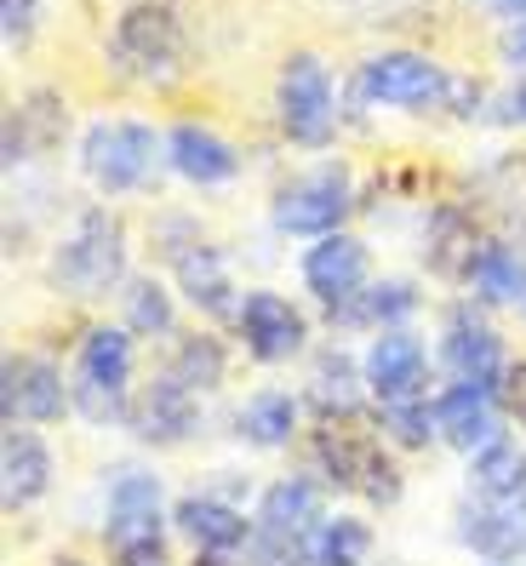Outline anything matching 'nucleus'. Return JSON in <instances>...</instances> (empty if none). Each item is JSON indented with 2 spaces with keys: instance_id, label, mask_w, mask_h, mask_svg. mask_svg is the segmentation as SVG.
I'll return each mask as SVG.
<instances>
[{
  "instance_id": "obj_1",
  "label": "nucleus",
  "mask_w": 526,
  "mask_h": 566,
  "mask_svg": "<svg viewBox=\"0 0 526 566\" xmlns=\"http://www.w3.org/2000/svg\"><path fill=\"white\" fill-rule=\"evenodd\" d=\"M46 281L63 297H86V304L92 297H109L126 281V229H120V218L104 212V207H86L70 235L52 247Z\"/></svg>"
},
{
  "instance_id": "obj_2",
  "label": "nucleus",
  "mask_w": 526,
  "mask_h": 566,
  "mask_svg": "<svg viewBox=\"0 0 526 566\" xmlns=\"http://www.w3.org/2000/svg\"><path fill=\"white\" fill-rule=\"evenodd\" d=\"M309 463H315L309 475H320L338 492L367 497V504H394L401 497V463L389 458L383 441L360 436L355 423H320L309 436Z\"/></svg>"
},
{
  "instance_id": "obj_3",
  "label": "nucleus",
  "mask_w": 526,
  "mask_h": 566,
  "mask_svg": "<svg viewBox=\"0 0 526 566\" xmlns=\"http://www.w3.org/2000/svg\"><path fill=\"white\" fill-rule=\"evenodd\" d=\"M70 407L86 423H115L132 407V332L126 326H92L75 344L70 366Z\"/></svg>"
},
{
  "instance_id": "obj_4",
  "label": "nucleus",
  "mask_w": 526,
  "mask_h": 566,
  "mask_svg": "<svg viewBox=\"0 0 526 566\" xmlns=\"http://www.w3.org/2000/svg\"><path fill=\"white\" fill-rule=\"evenodd\" d=\"M167 155V138H155V126L144 120H92L81 138V172L92 178V189L104 195H132L155 178V160Z\"/></svg>"
},
{
  "instance_id": "obj_5",
  "label": "nucleus",
  "mask_w": 526,
  "mask_h": 566,
  "mask_svg": "<svg viewBox=\"0 0 526 566\" xmlns=\"http://www.w3.org/2000/svg\"><path fill=\"white\" fill-rule=\"evenodd\" d=\"M109 63L126 81H144L160 86L178 75L183 63V23L167 0H138L115 18V35H109Z\"/></svg>"
},
{
  "instance_id": "obj_6",
  "label": "nucleus",
  "mask_w": 526,
  "mask_h": 566,
  "mask_svg": "<svg viewBox=\"0 0 526 566\" xmlns=\"http://www.w3.org/2000/svg\"><path fill=\"white\" fill-rule=\"evenodd\" d=\"M349 212H355V178H349L344 160L309 166V172H298L292 184H281V195L270 201V218H275L281 235H304V241L338 235Z\"/></svg>"
},
{
  "instance_id": "obj_7",
  "label": "nucleus",
  "mask_w": 526,
  "mask_h": 566,
  "mask_svg": "<svg viewBox=\"0 0 526 566\" xmlns=\"http://www.w3.org/2000/svg\"><path fill=\"white\" fill-rule=\"evenodd\" d=\"M275 115L281 132L298 149H326L338 138V92H333V70L315 52H292L281 63L275 81Z\"/></svg>"
},
{
  "instance_id": "obj_8",
  "label": "nucleus",
  "mask_w": 526,
  "mask_h": 566,
  "mask_svg": "<svg viewBox=\"0 0 526 566\" xmlns=\"http://www.w3.org/2000/svg\"><path fill=\"white\" fill-rule=\"evenodd\" d=\"M452 92H457V81L423 52H378L355 70V97H367L378 109L423 115V109H441Z\"/></svg>"
},
{
  "instance_id": "obj_9",
  "label": "nucleus",
  "mask_w": 526,
  "mask_h": 566,
  "mask_svg": "<svg viewBox=\"0 0 526 566\" xmlns=\"http://www.w3.org/2000/svg\"><path fill=\"white\" fill-rule=\"evenodd\" d=\"M360 373H367V395L378 407L430 401V349H423V338H412L407 326L372 332L367 355H360Z\"/></svg>"
},
{
  "instance_id": "obj_10",
  "label": "nucleus",
  "mask_w": 526,
  "mask_h": 566,
  "mask_svg": "<svg viewBox=\"0 0 526 566\" xmlns=\"http://www.w3.org/2000/svg\"><path fill=\"white\" fill-rule=\"evenodd\" d=\"M235 332L257 366H281V360H298L304 344H309V321L304 310L292 304L286 292H270V286H252L241 297V315H235Z\"/></svg>"
},
{
  "instance_id": "obj_11",
  "label": "nucleus",
  "mask_w": 526,
  "mask_h": 566,
  "mask_svg": "<svg viewBox=\"0 0 526 566\" xmlns=\"http://www.w3.org/2000/svg\"><path fill=\"white\" fill-rule=\"evenodd\" d=\"M441 360L457 384H481V389H498L504 395V378H509V355H504V338L492 332L475 304H452L446 310V326H441Z\"/></svg>"
},
{
  "instance_id": "obj_12",
  "label": "nucleus",
  "mask_w": 526,
  "mask_h": 566,
  "mask_svg": "<svg viewBox=\"0 0 526 566\" xmlns=\"http://www.w3.org/2000/svg\"><path fill=\"white\" fill-rule=\"evenodd\" d=\"M298 275H304V292L315 297V304H326V315L355 304L360 292L372 286V258L367 247H360L355 235H320L304 258H298Z\"/></svg>"
},
{
  "instance_id": "obj_13",
  "label": "nucleus",
  "mask_w": 526,
  "mask_h": 566,
  "mask_svg": "<svg viewBox=\"0 0 526 566\" xmlns=\"http://www.w3.org/2000/svg\"><path fill=\"white\" fill-rule=\"evenodd\" d=\"M126 429H132L144 447H183L194 429H201V395L183 389L167 366H160V378L132 395Z\"/></svg>"
},
{
  "instance_id": "obj_14",
  "label": "nucleus",
  "mask_w": 526,
  "mask_h": 566,
  "mask_svg": "<svg viewBox=\"0 0 526 566\" xmlns=\"http://www.w3.org/2000/svg\"><path fill=\"white\" fill-rule=\"evenodd\" d=\"M435 429H441V441L452 452L475 458L481 447H492L504 436V395L452 378L446 389H435Z\"/></svg>"
},
{
  "instance_id": "obj_15",
  "label": "nucleus",
  "mask_w": 526,
  "mask_h": 566,
  "mask_svg": "<svg viewBox=\"0 0 526 566\" xmlns=\"http://www.w3.org/2000/svg\"><path fill=\"white\" fill-rule=\"evenodd\" d=\"M0 401H7V423H57L70 407V378L57 373V360L46 355H7V384H0Z\"/></svg>"
},
{
  "instance_id": "obj_16",
  "label": "nucleus",
  "mask_w": 526,
  "mask_h": 566,
  "mask_svg": "<svg viewBox=\"0 0 526 566\" xmlns=\"http://www.w3.org/2000/svg\"><path fill=\"white\" fill-rule=\"evenodd\" d=\"M457 544L486 566H515L526 549V492L520 497H475L457 510Z\"/></svg>"
},
{
  "instance_id": "obj_17",
  "label": "nucleus",
  "mask_w": 526,
  "mask_h": 566,
  "mask_svg": "<svg viewBox=\"0 0 526 566\" xmlns=\"http://www.w3.org/2000/svg\"><path fill=\"white\" fill-rule=\"evenodd\" d=\"M52 447L35 436V429H18L7 423V441H0V497H7V515L41 504V497L52 492Z\"/></svg>"
},
{
  "instance_id": "obj_18",
  "label": "nucleus",
  "mask_w": 526,
  "mask_h": 566,
  "mask_svg": "<svg viewBox=\"0 0 526 566\" xmlns=\"http://www.w3.org/2000/svg\"><path fill=\"white\" fill-rule=\"evenodd\" d=\"M172 526L201 555H235V549L252 544V532H257V521H246V510L223 504V497H212V492L178 497V504H172Z\"/></svg>"
},
{
  "instance_id": "obj_19",
  "label": "nucleus",
  "mask_w": 526,
  "mask_h": 566,
  "mask_svg": "<svg viewBox=\"0 0 526 566\" xmlns=\"http://www.w3.org/2000/svg\"><path fill=\"white\" fill-rule=\"evenodd\" d=\"M167 160L172 172L201 184V189H218V184H235L241 178V149L223 138L212 126H194V120H178L167 132Z\"/></svg>"
},
{
  "instance_id": "obj_20",
  "label": "nucleus",
  "mask_w": 526,
  "mask_h": 566,
  "mask_svg": "<svg viewBox=\"0 0 526 566\" xmlns=\"http://www.w3.org/2000/svg\"><path fill=\"white\" fill-rule=\"evenodd\" d=\"M252 521H257V532H275V538H309L326 521V492L315 475H281L263 486Z\"/></svg>"
},
{
  "instance_id": "obj_21",
  "label": "nucleus",
  "mask_w": 526,
  "mask_h": 566,
  "mask_svg": "<svg viewBox=\"0 0 526 566\" xmlns=\"http://www.w3.org/2000/svg\"><path fill=\"white\" fill-rule=\"evenodd\" d=\"M172 275H178V292L189 297L201 315H212V321H223V315H241V286H235V275H229V263H223V252L218 247H189V252H178L172 258Z\"/></svg>"
},
{
  "instance_id": "obj_22",
  "label": "nucleus",
  "mask_w": 526,
  "mask_h": 566,
  "mask_svg": "<svg viewBox=\"0 0 526 566\" xmlns=\"http://www.w3.org/2000/svg\"><path fill=\"white\" fill-rule=\"evenodd\" d=\"M309 407L320 412V423H349L360 412V395H367V373H360V360L344 355L338 344L320 349L309 360Z\"/></svg>"
},
{
  "instance_id": "obj_23",
  "label": "nucleus",
  "mask_w": 526,
  "mask_h": 566,
  "mask_svg": "<svg viewBox=\"0 0 526 566\" xmlns=\"http://www.w3.org/2000/svg\"><path fill=\"white\" fill-rule=\"evenodd\" d=\"M63 132H70V109H63V97L57 92H29L12 104L7 115V166L29 160V155H46L63 144Z\"/></svg>"
},
{
  "instance_id": "obj_24",
  "label": "nucleus",
  "mask_w": 526,
  "mask_h": 566,
  "mask_svg": "<svg viewBox=\"0 0 526 566\" xmlns=\"http://www.w3.org/2000/svg\"><path fill=\"white\" fill-rule=\"evenodd\" d=\"M298 418H304V401L286 389H257L246 395V407L235 412V436L257 452H281L292 447V436H298Z\"/></svg>"
},
{
  "instance_id": "obj_25",
  "label": "nucleus",
  "mask_w": 526,
  "mask_h": 566,
  "mask_svg": "<svg viewBox=\"0 0 526 566\" xmlns=\"http://www.w3.org/2000/svg\"><path fill=\"white\" fill-rule=\"evenodd\" d=\"M470 292L481 304H498V310H526V258L504 241H486L470 263Z\"/></svg>"
},
{
  "instance_id": "obj_26",
  "label": "nucleus",
  "mask_w": 526,
  "mask_h": 566,
  "mask_svg": "<svg viewBox=\"0 0 526 566\" xmlns=\"http://www.w3.org/2000/svg\"><path fill=\"white\" fill-rule=\"evenodd\" d=\"M486 241H475V218H464L457 207H441L430 218V247H423V258H430V270L441 281H470V263Z\"/></svg>"
},
{
  "instance_id": "obj_27",
  "label": "nucleus",
  "mask_w": 526,
  "mask_h": 566,
  "mask_svg": "<svg viewBox=\"0 0 526 566\" xmlns=\"http://www.w3.org/2000/svg\"><path fill=\"white\" fill-rule=\"evenodd\" d=\"M418 315V292L412 281H372L367 292L355 297V304L333 310V321L344 326H367V332H394V326H407Z\"/></svg>"
},
{
  "instance_id": "obj_28",
  "label": "nucleus",
  "mask_w": 526,
  "mask_h": 566,
  "mask_svg": "<svg viewBox=\"0 0 526 566\" xmlns=\"http://www.w3.org/2000/svg\"><path fill=\"white\" fill-rule=\"evenodd\" d=\"M470 492L475 497H520L526 492V447L515 436H498L470 458Z\"/></svg>"
},
{
  "instance_id": "obj_29",
  "label": "nucleus",
  "mask_w": 526,
  "mask_h": 566,
  "mask_svg": "<svg viewBox=\"0 0 526 566\" xmlns=\"http://www.w3.org/2000/svg\"><path fill=\"white\" fill-rule=\"evenodd\" d=\"M104 544L120 566L167 560V515H104Z\"/></svg>"
},
{
  "instance_id": "obj_30",
  "label": "nucleus",
  "mask_w": 526,
  "mask_h": 566,
  "mask_svg": "<svg viewBox=\"0 0 526 566\" xmlns=\"http://www.w3.org/2000/svg\"><path fill=\"white\" fill-rule=\"evenodd\" d=\"M372 555V526L360 515H326L309 532V566H367Z\"/></svg>"
},
{
  "instance_id": "obj_31",
  "label": "nucleus",
  "mask_w": 526,
  "mask_h": 566,
  "mask_svg": "<svg viewBox=\"0 0 526 566\" xmlns=\"http://www.w3.org/2000/svg\"><path fill=\"white\" fill-rule=\"evenodd\" d=\"M167 373H172L183 389H194V395H212V389L223 384V373H229L223 344L207 338V332H189V338H178V349H172V360H167Z\"/></svg>"
},
{
  "instance_id": "obj_32",
  "label": "nucleus",
  "mask_w": 526,
  "mask_h": 566,
  "mask_svg": "<svg viewBox=\"0 0 526 566\" xmlns=\"http://www.w3.org/2000/svg\"><path fill=\"white\" fill-rule=\"evenodd\" d=\"M120 304H126V332H138V338H172V292L160 286L155 275H138V281H126L120 292Z\"/></svg>"
},
{
  "instance_id": "obj_33",
  "label": "nucleus",
  "mask_w": 526,
  "mask_h": 566,
  "mask_svg": "<svg viewBox=\"0 0 526 566\" xmlns=\"http://www.w3.org/2000/svg\"><path fill=\"white\" fill-rule=\"evenodd\" d=\"M160 504H167V486H160L155 470H138V463H120V470H109L104 515H160Z\"/></svg>"
},
{
  "instance_id": "obj_34",
  "label": "nucleus",
  "mask_w": 526,
  "mask_h": 566,
  "mask_svg": "<svg viewBox=\"0 0 526 566\" xmlns=\"http://www.w3.org/2000/svg\"><path fill=\"white\" fill-rule=\"evenodd\" d=\"M378 423H383V441L394 447H430L441 441V429H435V401H401V407H378Z\"/></svg>"
},
{
  "instance_id": "obj_35",
  "label": "nucleus",
  "mask_w": 526,
  "mask_h": 566,
  "mask_svg": "<svg viewBox=\"0 0 526 566\" xmlns=\"http://www.w3.org/2000/svg\"><path fill=\"white\" fill-rule=\"evenodd\" d=\"M246 566H309V538H275V532H252Z\"/></svg>"
},
{
  "instance_id": "obj_36",
  "label": "nucleus",
  "mask_w": 526,
  "mask_h": 566,
  "mask_svg": "<svg viewBox=\"0 0 526 566\" xmlns=\"http://www.w3.org/2000/svg\"><path fill=\"white\" fill-rule=\"evenodd\" d=\"M0 29H7V46H29L41 29V0H0Z\"/></svg>"
},
{
  "instance_id": "obj_37",
  "label": "nucleus",
  "mask_w": 526,
  "mask_h": 566,
  "mask_svg": "<svg viewBox=\"0 0 526 566\" xmlns=\"http://www.w3.org/2000/svg\"><path fill=\"white\" fill-rule=\"evenodd\" d=\"M504 412L526 429V360H509V378H504Z\"/></svg>"
},
{
  "instance_id": "obj_38",
  "label": "nucleus",
  "mask_w": 526,
  "mask_h": 566,
  "mask_svg": "<svg viewBox=\"0 0 526 566\" xmlns=\"http://www.w3.org/2000/svg\"><path fill=\"white\" fill-rule=\"evenodd\" d=\"M498 52H504L509 70H526V23H515V29H509V35L498 41Z\"/></svg>"
},
{
  "instance_id": "obj_39",
  "label": "nucleus",
  "mask_w": 526,
  "mask_h": 566,
  "mask_svg": "<svg viewBox=\"0 0 526 566\" xmlns=\"http://www.w3.org/2000/svg\"><path fill=\"white\" fill-rule=\"evenodd\" d=\"M498 7V18H509V23H526V0H492Z\"/></svg>"
},
{
  "instance_id": "obj_40",
  "label": "nucleus",
  "mask_w": 526,
  "mask_h": 566,
  "mask_svg": "<svg viewBox=\"0 0 526 566\" xmlns=\"http://www.w3.org/2000/svg\"><path fill=\"white\" fill-rule=\"evenodd\" d=\"M52 566H86V560H75V555H57Z\"/></svg>"
}]
</instances>
